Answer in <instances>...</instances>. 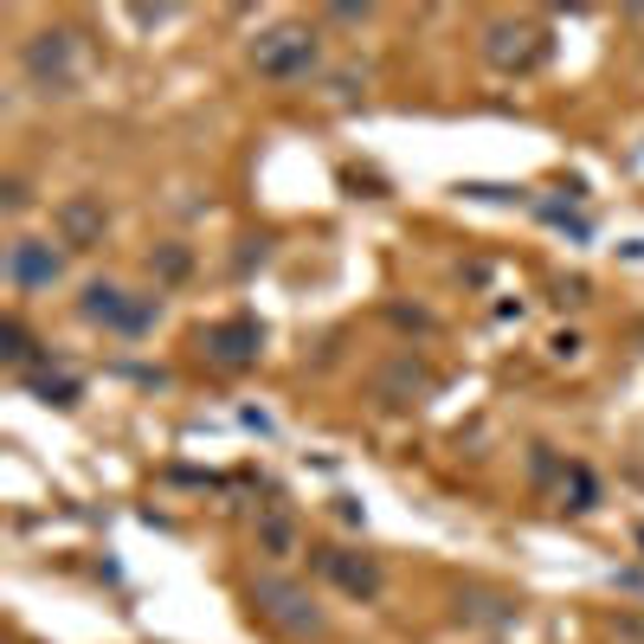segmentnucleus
<instances>
[{"instance_id": "nucleus-15", "label": "nucleus", "mask_w": 644, "mask_h": 644, "mask_svg": "<svg viewBox=\"0 0 644 644\" xmlns=\"http://www.w3.org/2000/svg\"><path fill=\"white\" fill-rule=\"evenodd\" d=\"M516 600H503V593H471V606L457 600V619H471V625H509L516 619Z\"/></svg>"}, {"instance_id": "nucleus-18", "label": "nucleus", "mask_w": 644, "mask_h": 644, "mask_svg": "<svg viewBox=\"0 0 644 644\" xmlns=\"http://www.w3.org/2000/svg\"><path fill=\"white\" fill-rule=\"evenodd\" d=\"M387 316H393V329H413V336H432V329H439V323H432L425 309H407V304H393Z\"/></svg>"}, {"instance_id": "nucleus-24", "label": "nucleus", "mask_w": 644, "mask_h": 644, "mask_svg": "<svg viewBox=\"0 0 644 644\" xmlns=\"http://www.w3.org/2000/svg\"><path fill=\"white\" fill-rule=\"evenodd\" d=\"M638 548H644V529H638Z\"/></svg>"}, {"instance_id": "nucleus-2", "label": "nucleus", "mask_w": 644, "mask_h": 644, "mask_svg": "<svg viewBox=\"0 0 644 644\" xmlns=\"http://www.w3.org/2000/svg\"><path fill=\"white\" fill-rule=\"evenodd\" d=\"M252 72L265 84H309L323 72V33L304 27V20H284V27H265L252 39Z\"/></svg>"}, {"instance_id": "nucleus-12", "label": "nucleus", "mask_w": 644, "mask_h": 644, "mask_svg": "<svg viewBox=\"0 0 644 644\" xmlns=\"http://www.w3.org/2000/svg\"><path fill=\"white\" fill-rule=\"evenodd\" d=\"M33 329H27V316H20V309H13V316H7V323H0V361H7V368H20V374H33Z\"/></svg>"}, {"instance_id": "nucleus-11", "label": "nucleus", "mask_w": 644, "mask_h": 644, "mask_svg": "<svg viewBox=\"0 0 644 644\" xmlns=\"http://www.w3.org/2000/svg\"><path fill=\"white\" fill-rule=\"evenodd\" d=\"M123 309H129V291L110 284V277H91V284L77 291V316L97 323V329H110V336H116V323H123Z\"/></svg>"}, {"instance_id": "nucleus-4", "label": "nucleus", "mask_w": 644, "mask_h": 644, "mask_svg": "<svg viewBox=\"0 0 644 644\" xmlns=\"http://www.w3.org/2000/svg\"><path fill=\"white\" fill-rule=\"evenodd\" d=\"M0 271H7V284H13L20 297H45V291L65 277V245H52V239H13L7 258H0Z\"/></svg>"}, {"instance_id": "nucleus-9", "label": "nucleus", "mask_w": 644, "mask_h": 644, "mask_svg": "<svg viewBox=\"0 0 644 644\" xmlns=\"http://www.w3.org/2000/svg\"><path fill=\"white\" fill-rule=\"evenodd\" d=\"M258 348H265V323H258V316H226V323H213V329H207V361H213V368H226V374L252 368V361H258Z\"/></svg>"}, {"instance_id": "nucleus-21", "label": "nucleus", "mask_w": 644, "mask_h": 644, "mask_svg": "<svg viewBox=\"0 0 644 644\" xmlns=\"http://www.w3.org/2000/svg\"><path fill=\"white\" fill-rule=\"evenodd\" d=\"M555 297H561V304H587V277H561Z\"/></svg>"}, {"instance_id": "nucleus-17", "label": "nucleus", "mask_w": 644, "mask_h": 644, "mask_svg": "<svg viewBox=\"0 0 644 644\" xmlns=\"http://www.w3.org/2000/svg\"><path fill=\"white\" fill-rule=\"evenodd\" d=\"M561 496H568L573 516H587V509L600 503V477H593L587 464H568V471H561Z\"/></svg>"}, {"instance_id": "nucleus-7", "label": "nucleus", "mask_w": 644, "mask_h": 644, "mask_svg": "<svg viewBox=\"0 0 644 644\" xmlns=\"http://www.w3.org/2000/svg\"><path fill=\"white\" fill-rule=\"evenodd\" d=\"M309 568L323 573V580H336L348 600H380V593H387V573H380L368 555L336 548V541H316V548H309Z\"/></svg>"}, {"instance_id": "nucleus-8", "label": "nucleus", "mask_w": 644, "mask_h": 644, "mask_svg": "<svg viewBox=\"0 0 644 644\" xmlns=\"http://www.w3.org/2000/svg\"><path fill=\"white\" fill-rule=\"evenodd\" d=\"M104 232H110V207H104L97 193H65V200L52 207V239H59L65 252H97Z\"/></svg>"}, {"instance_id": "nucleus-10", "label": "nucleus", "mask_w": 644, "mask_h": 644, "mask_svg": "<svg viewBox=\"0 0 644 644\" xmlns=\"http://www.w3.org/2000/svg\"><path fill=\"white\" fill-rule=\"evenodd\" d=\"M252 541H258L265 561H297V555H304V529H297V516H291L284 503H265V509H258Z\"/></svg>"}, {"instance_id": "nucleus-3", "label": "nucleus", "mask_w": 644, "mask_h": 644, "mask_svg": "<svg viewBox=\"0 0 644 644\" xmlns=\"http://www.w3.org/2000/svg\"><path fill=\"white\" fill-rule=\"evenodd\" d=\"M245 600H252V619H265L271 632H284V638H323V606H316V593H309L304 580H291V573H258L252 587H245Z\"/></svg>"}, {"instance_id": "nucleus-16", "label": "nucleus", "mask_w": 644, "mask_h": 644, "mask_svg": "<svg viewBox=\"0 0 644 644\" xmlns=\"http://www.w3.org/2000/svg\"><path fill=\"white\" fill-rule=\"evenodd\" d=\"M27 387H33L39 400H45V407H59V413H72L77 400H84V380H72V374H27Z\"/></svg>"}, {"instance_id": "nucleus-1", "label": "nucleus", "mask_w": 644, "mask_h": 644, "mask_svg": "<svg viewBox=\"0 0 644 644\" xmlns=\"http://www.w3.org/2000/svg\"><path fill=\"white\" fill-rule=\"evenodd\" d=\"M20 77L33 97H77L84 91V52H77V33L65 27H45V33L20 39Z\"/></svg>"}, {"instance_id": "nucleus-6", "label": "nucleus", "mask_w": 644, "mask_h": 644, "mask_svg": "<svg viewBox=\"0 0 644 644\" xmlns=\"http://www.w3.org/2000/svg\"><path fill=\"white\" fill-rule=\"evenodd\" d=\"M484 59H490L503 77L535 72V65L548 59V33L529 27V20H490V27H484Z\"/></svg>"}, {"instance_id": "nucleus-5", "label": "nucleus", "mask_w": 644, "mask_h": 644, "mask_svg": "<svg viewBox=\"0 0 644 644\" xmlns=\"http://www.w3.org/2000/svg\"><path fill=\"white\" fill-rule=\"evenodd\" d=\"M439 393V374L425 368V355H413V348H393L387 361H380V374H374V400L380 407H425Z\"/></svg>"}, {"instance_id": "nucleus-14", "label": "nucleus", "mask_w": 644, "mask_h": 644, "mask_svg": "<svg viewBox=\"0 0 644 644\" xmlns=\"http://www.w3.org/2000/svg\"><path fill=\"white\" fill-rule=\"evenodd\" d=\"M188 271H193V252L181 245V239H161V245L149 252V277L155 284H181Z\"/></svg>"}, {"instance_id": "nucleus-19", "label": "nucleus", "mask_w": 644, "mask_h": 644, "mask_svg": "<svg viewBox=\"0 0 644 644\" xmlns=\"http://www.w3.org/2000/svg\"><path fill=\"white\" fill-rule=\"evenodd\" d=\"M27 200H33V193H27V181H20V175H7V181H0V207H7L13 220L27 213Z\"/></svg>"}, {"instance_id": "nucleus-13", "label": "nucleus", "mask_w": 644, "mask_h": 644, "mask_svg": "<svg viewBox=\"0 0 644 644\" xmlns=\"http://www.w3.org/2000/svg\"><path fill=\"white\" fill-rule=\"evenodd\" d=\"M161 323V297L155 291H129V309H123V323H116V341H142Z\"/></svg>"}, {"instance_id": "nucleus-23", "label": "nucleus", "mask_w": 644, "mask_h": 644, "mask_svg": "<svg viewBox=\"0 0 644 644\" xmlns=\"http://www.w3.org/2000/svg\"><path fill=\"white\" fill-rule=\"evenodd\" d=\"M619 632H625L632 644H644V619H619Z\"/></svg>"}, {"instance_id": "nucleus-20", "label": "nucleus", "mask_w": 644, "mask_h": 644, "mask_svg": "<svg viewBox=\"0 0 644 644\" xmlns=\"http://www.w3.org/2000/svg\"><path fill=\"white\" fill-rule=\"evenodd\" d=\"M323 20H336V27H368V7H329Z\"/></svg>"}, {"instance_id": "nucleus-22", "label": "nucleus", "mask_w": 644, "mask_h": 644, "mask_svg": "<svg viewBox=\"0 0 644 644\" xmlns=\"http://www.w3.org/2000/svg\"><path fill=\"white\" fill-rule=\"evenodd\" d=\"M355 84H361L355 72H336V77H329V97H355Z\"/></svg>"}]
</instances>
